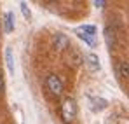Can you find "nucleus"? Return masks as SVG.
Segmentation results:
<instances>
[{"mask_svg": "<svg viewBox=\"0 0 129 124\" xmlns=\"http://www.w3.org/2000/svg\"><path fill=\"white\" fill-rule=\"evenodd\" d=\"M77 117V103L73 98H64L63 103H61V119L66 124L73 122Z\"/></svg>", "mask_w": 129, "mask_h": 124, "instance_id": "1", "label": "nucleus"}, {"mask_svg": "<svg viewBox=\"0 0 129 124\" xmlns=\"http://www.w3.org/2000/svg\"><path fill=\"white\" fill-rule=\"evenodd\" d=\"M45 87H47V91H49L52 96H61V93H63V82H61V79H59L56 73L47 75V79H45Z\"/></svg>", "mask_w": 129, "mask_h": 124, "instance_id": "2", "label": "nucleus"}, {"mask_svg": "<svg viewBox=\"0 0 129 124\" xmlns=\"http://www.w3.org/2000/svg\"><path fill=\"white\" fill-rule=\"evenodd\" d=\"M80 63H84V58H82L80 51H79L77 47H70V53H68V65L79 66Z\"/></svg>", "mask_w": 129, "mask_h": 124, "instance_id": "3", "label": "nucleus"}, {"mask_svg": "<svg viewBox=\"0 0 129 124\" xmlns=\"http://www.w3.org/2000/svg\"><path fill=\"white\" fill-rule=\"evenodd\" d=\"M86 65H87V68H89L91 72H98V70L101 68L100 58H98V54H94V53H87L86 54Z\"/></svg>", "mask_w": 129, "mask_h": 124, "instance_id": "4", "label": "nucleus"}, {"mask_svg": "<svg viewBox=\"0 0 129 124\" xmlns=\"http://www.w3.org/2000/svg\"><path fill=\"white\" fill-rule=\"evenodd\" d=\"M54 47H56L58 51H64V49H68V47H70V40H68V37L63 35V33L54 35Z\"/></svg>", "mask_w": 129, "mask_h": 124, "instance_id": "5", "label": "nucleus"}, {"mask_svg": "<svg viewBox=\"0 0 129 124\" xmlns=\"http://www.w3.org/2000/svg\"><path fill=\"white\" fill-rule=\"evenodd\" d=\"M14 12H5V16H4V30H5V33H12L14 32Z\"/></svg>", "mask_w": 129, "mask_h": 124, "instance_id": "6", "label": "nucleus"}, {"mask_svg": "<svg viewBox=\"0 0 129 124\" xmlns=\"http://www.w3.org/2000/svg\"><path fill=\"white\" fill-rule=\"evenodd\" d=\"M105 40H107V45L108 47H115V44H117V37H115V32L110 28V26H107L105 28Z\"/></svg>", "mask_w": 129, "mask_h": 124, "instance_id": "7", "label": "nucleus"}, {"mask_svg": "<svg viewBox=\"0 0 129 124\" xmlns=\"http://www.w3.org/2000/svg\"><path fill=\"white\" fill-rule=\"evenodd\" d=\"M5 65H7L9 73L12 75V73H14V58H12V49H11V47L5 49Z\"/></svg>", "mask_w": 129, "mask_h": 124, "instance_id": "8", "label": "nucleus"}, {"mask_svg": "<svg viewBox=\"0 0 129 124\" xmlns=\"http://www.w3.org/2000/svg\"><path fill=\"white\" fill-rule=\"evenodd\" d=\"M91 103H92V110L94 112H100V110H103V108H107V105H108V102L107 100H103V98H92L91 100Z\"/></svg>", "mask_w": 129, "mask_h": 124, "instance_id": "9", "label": "nucleus"}, {"mask_svg": "<svg viewBox=\"0 0 129 124\" xmlns=\"http://www.w3.org/2000/svg\"><path fill=\"white\" fill-rule=\"evenodd\" d=\"M119 73L122 79L129 81V61H120L119 63Z\"/></svg>", "mask_w": 129, "mask_h": 124, "instance_id": "10", "label": "nucleus"}, {"mask_svg": "<svg viewBox=\"0 0 129 124\" xmlns=\"http://www.w3.org/2000/svg\"><path fill=\"white\" fill-rule=\"evenodd\" d=\"M79 32H82V33H86V35H94L96 33V26H92V24H84V26H80V28H77Z\"/></svg>", "mask_w": 129, "mask_h": 124, "instance_id": "11", "label": "nucleus"}, {"mask_svg": "<svg viewBox=\"0 0 129 124\" xmlns=\"http://www.w3.org/2000/svg\"><path fill=\"white\" fill-rule=\"evenodd\" d=\"M75 33L79 35V39H80V40H84L86 44H89V45H94V39H92L91 35H86V33H82V32H79V30H75Z\"/></svg>", "mask_w": 129, "mask_h": 124, "instance_id": "12", "label": "nucleus"}, {"mask_svg": "<svg viewBox=\"0 0 129 124\" xmlns=\"http://www.w3.org/2000/svg\"><path fill=\"white\" fill-rule=\"evenodd\" d=\"M19 7H21V12H23V16H24L26 19L30 21V19H31V11L28 9V5H26V2H21V4H19Z\"/></svg>", "mask_w": 129, "mask_h": 124, "instance_id": "13", "label": "nucleus"}, {"mask_svg": "<svg viewBox=\"0 0 129 124\" xmlns=\"http://www.w3.org/2000/svg\"><path fill=\"white\" fill-rule=\"evenodd\" d=\"M4 93V75H2V70H0V96Z\"/></svg>", "mask_w": 129, "mask_h": 124, "instance_id": "14", "label": "nucleus"}, {"mask_svg": "<svg viewBox=\"0 0 129 124\" xmlns=\"http://www.w3.org/2000/svg\"><path fill=\"white\" fill-rule=\"evenodd\" d=\"M105 4H107V2H103V0H94V5H96V7H103Z\"/></svg>", "mask_w": 129, "mask_h": 124, "instance_id": "15", "label": "nucleus"}]
</instances>
